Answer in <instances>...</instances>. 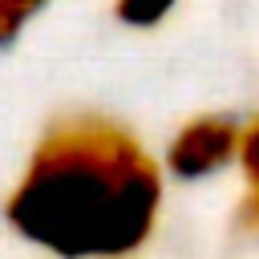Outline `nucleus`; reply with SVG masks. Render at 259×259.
Listing matches in <instances>:
<instances>
[{
  "mask_svg": "<svg viewBox=\"0 0 259 259\" xmlns=\"http://www.w3.org/2000/svg\"><path fill=\"white\" fill-rule=\"evenodd\" d=\"M45 8L49 0H0V49H8Z\"/></svg>",
  "mask_w": 259,
  "mask_h": 259,
  "instance_id": "nucleus-3",
  "label": "nucleus"
},
{
  "mask_svg": "<svg viewBox=\"0 0 259 259\" xmlns=\"http://www.w3.org/2000/svg\"><path fill=\"white\" fill-rule=\"evenodd\" d=\"M247 219L259 227V194H247Z\"/></svg>",
  "mask_w": 259,
  "mask_h": 259,
  "instance_id": "nucleus-6",
  "label": "nucleus"
},
{
  "mask_svg": "<svg viewBox=\"0 0 259 259\" xmlns=\"http://www.w3.org/2000/svg\"><path fill=\"white\" fill-rule=\"evenodd\" d=\"M239 138H243V130L231 117L202 113L174 134V142L166 150V166L178 178H206L239 158Z\"/></svg>",
  "mask_w": 259,
  "mask_h": 259,
  "instance_id": "nucleus-2",
  "label": "nucleus"
},
{
  "mask_svg": "<svg viewBox=\"0 0 259 259\" xmlns=\"http://www.w3.org/2000/svg\"><path fill=\"white\" fill-rule=\"evenodd\" d=\"M162 174L117 121L73 113L36 142L4 198L8 227L57 259H125L158 219Z\"/></svg>",
  "mask_w": 259,
  "mask_h": 259,
  "instance_id": "nucleus-1",
  "label": "nucleus"
},
{
  "mask_svg": "<svg viewBox=\"0 0 259 259\" xmlns=\"http://www.w3.org/2000/svg\"><path fill=\"white\" fill-rule=\"evenodd\" d=\"M239 162H243V174L251 182V194H259V117L239 138Z\"/></svg>",
  "mask_w": 259,
  "mask_h": 259,
  "instance_id": "nucleus-5",
  "label": "nucleus"
},
{
  "mask_svg": "<svg viewBox=\"0 0 259 259\" xmlns=\"http://www.w3.org/2000/svg\"><path fill=\"white\" fill-rule=\"evenodd\" d=\"M178 0H113V16L130 28H154L162 16H170Z\"/></svg>",
  "mask_w": 259,
  "mask_h": 259,
  "instance_id": "nucleus-4",
  "label": "nucleus"
}]
</instances>
